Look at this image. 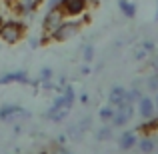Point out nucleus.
Listing matches in <instances>:
<instances>
[{
  "instance_id": "423d86ee",
  "label": "nucleus",
  "mask_w": 158,
  "mask_h": 154,
  "mask_svg": "<svg viewBox=\"0 0 158 154\" xmlns=\"http://www.w3.org/2000/svg\"><path fill=\"white\" fill-rule=\"evenodd\" d=\"M10 82H20V84H34V82L28 80V74L24 70H18V72H8L0 78V84H10Z\"/></svg>"
},
{
  "instance_id": "ddd939ff",
  "label": "nucleus",
  "mask_w": 158,
  "mask_h": 154,
  "mask_svg": "<svg viewBox=\"0 0 158 154\" xmlns=\"http://www.w3.org/2000/svg\"><path fill=\"white\" fill-rule=\"evenodd\" d=\"M110 138H112V124H104V126L96 132V140L106 142V140H110Z\"/></svg>"
},
{
  "instance_id": "aec40b11",
  "label": "nucleus",
  "mask_w": 158,
  "mask_h": 154,
  "mask_svg": "<svg viewBox=\"0 0 158 154\" xmlns=\"http://www.w3.org/2000/svg\"><path fill=\"white\" fill-rule=\"evenodd\" d=\"M154 42H150V40H146V42H142V50L144 52H154Z\"/></svg>"
},
{
  "instance_id": "a211bd4d",
  "label": "nucleus",
  "mask_w": 158,
  "mask_h": 154,
  "mask_svg": "<svg viewBox=\"0 0 158 154\" xmlns=\"http://www.w3.org/2000/svg\"><path fill=\"white\" fill-rule=\"evenodd\" d=\"M68 136L72 140H78L82 136V130H80V126H78V124H72V126L68 128Z\"/></svg>"
},
{
  "instance_id": "412c9836",
  "label": "nucleus",
  "mask_w": 158,
  "mask_h": 154,
  "mask_svg": "<svg viewBox=\"0 0 158 154\" xmlns=\"http://www.w3.org/2000/svg\"><path fill=\"white\" fill-rule=\"evenodd\" d=\"M60 6V0H48V8H56Z\"/></svg>"
},
{
  "instance_id": "7ed1b4c3",
  "label": "nucleus",
  "mask_w": 158,
  "mask_h": 154,
  "mask_svg": "<svg viewBox=\"0 0 158 154\" xmlns=\"http://www.w3.org/2000/svg\"><path fill=\"white\" fill-rule=\"evenodd\" d=\"M90 8V0H60V10L66 18H78Z\"/></svg>"
},
{
  "instance_id": "6ab92c4d",
  "label": "nucleus",
  "mask_w": 158,
  "mask_h": 154,
  "mask_svg": "<svg viewBox=\"0 0 158 154\" xmlns=\"http://www.w3.org/2000/svg\"><path fill=\"white\" fill-rule=\"evenodd\" d=\"M82 56H84V60H86V62H90V60L94 58V48H92V46H86V48H84V54H82Z\"/></svg>"
},
{
  "instance_id": "4468645a",
  "label": "nucleus",
  "mask_w": 158,
  "mask_h": 154,
  "mask_svg": "<svg viewBox=\"0 0 158 154\" xmlns=\"http://www.w3.org/2000/svg\"><path fill=\"white\" fill-rule=\"evenodd\" d=\"M114 112H116V110L110 106V104H108V106H102V108H100V112H98V114H100V120H102L104 124H110V120H112V116H114Z\"/></svg>"
},
{
  "instance_id": "1a4fd4ad",
  "label": "nucleus",
  "mask_w": 158,
  "mask_h": 154,
  "mask_svg": "<svg viewBox=\"0 0 158 154\" xmlns=\"http://www.w3.org/2000/svg\"><path fill=\"white\" fill-rule=\"evenodd\" d=\"M134 144H136V132L126 130V132H122V134H120V138H118V146L122 148V150H130Z\"/></svg>"
},
{
  "instance_id": "9d476101",
  "label": "nucleus",
  "mask_w": 158,
  "mask_h": 154,
  "mask_svg": "<svg viewBox=\"0 0 158 154\" xmlns=\"http://www.w3.org/2000/svg\"><path fill=\"white\" fill-rule=\"evenodd\" d=\"M66 114H68V110L66 108H58V106H54L52 104V108L44 114V118L46 120H52V122H62V120L66 118Z\"/></svg>"
},
{
  "instance_id": "9b49d317",
  "label": "nucleus",
  "mask_w": 158,
  "mask_h": 154,
  "mask_svg": "<svg viewBox=\"0 0 158 154\" xmlns=\"http://www.w3.org/2000/svg\"><path fill=\"white\" fill-rule=\"evenodd\" d=\"M118 8L126 18H134L136 16V6L132 0H118Z\"/></svg>"
},
{
  "instance_id": "cd10ccee",
  "label": "nucleus",
  "mask_w": 158,
  "mask_h": 154,
  "mask_svg": "<svg viewBox=\"0 0 158 154\" xmlns=\"http://www.w3.org/2000/svg\"><path fill=\"white\" fill-rule=\"evenodd\" d=\"M156 18H158V10H156Z\"/></svg>"
},
{
  "instance_id": "5701e85b",
  "label": "nucleus",
  "mask_w": 158,
  "mask_h": 154,
  "mask_svg": "<svg viewBox=\"0 0 158 154\" xmlns=\"http://www.w3.org/2000/svg\"><path fill=\"white\" fill-rule=\"evenodd\" d=\"M150 66H152L154 70H158V56H156V58H152V60H150Z\"/></svg>"
},
{
  "instance_id": "a878e982",
  "label": "nucleus",
  "mask_w": 158,
  "mask_h": 154,
  "mask_svg": "<svg viewBox=\"0 0 158 154\" xmlns=\"http://www.w3.org/2000/svg\"><path fill=\"white\" fill-rule=\"evenodd\" d=\"M154 104H156V106H158V96H156V98H154Z\"/></svg>"
},
{
  "instance_id": "f257e3e1",
  "label": "nucleus",
  "mask_w": 158,
  "mask_h": 154,
  "mask_svg": "<svg viewBox=\"0 0 158 154\" xmlns=\"http://www.w3.org/2000/svg\"><path fill=\"white\" fill-rule=\"evenodd\" d=\"M26 22L20 18H14V16H10V18H6L2 22V26H0V42L8 44V46H14V44H18L20 40L26 36Z\"/></svg>"
},
{
  "instance_id": "6e6552de",
  "label": "nucleus",
  "mask_w": 158,
  "mask_h": 154,
  "mask_svg": "<svg viewBox=\"0 0 158 154\" xmlns=\"http://www.w3.org/2000/svg\"><path fill=\"white\" fill-rule=\"evenodd\" d=\"M136 130H138L142 136H150L152 132H156V130H158V118H156V116L144 118L142 122H140L138 126H136Z\"/></svg>"
},
{
  "instance_id": "39448f33",
  "label": "nucleus",
  "mask_w": 158,
  "mask_h": 154,
  "mask_svg": "<svg viewBox=\"0 0 158 154\" xmlns=\"http://www.w3.org/2000/svg\"><path fill=\"white\" fill-rule=\"evenodd\" d=\"M124 100H130V98H128V90L124 88V86H114V88L110 90V94H108L110 106H120Z\"/></svg>"
},
{
  "instance_id": "f03ea898",
  "label": "nucleus",
  "mask_w": 158,
  "mask_h": 154,
  "mask_svg": "<svg viewBox=\"0 0 158 154\" xmlns=\"http://www.w3.org/2000/svg\"><path fill=\"white\" fill-rule=\"evenodd\" d=\"M82 26H84V24L80 22V18H78V20L76 18H64V22H62L60 26L50 34L52 42H66V40L74 38V36L82 30Z\"/></svg>"
},
{
  "instance_id": "f3484780",
  "label": "nucleus",
  "mask_w": 158,
  "mask_h": 154,
  "mask_svg": "<svg viewBox=\"0 0 158 154\" xmlns=\"http://www.w3.org/2000/svg\"><path fill=\"white\" fill-rule=\"evenodd\" d=\"M148 90L150 92H158V70L148 78Z\"/></svg>"
},
{
  "instance_id": "4be33fe9",
  "label": "nucleus",
  "mask_w": 158,
  "mask_h": 154,
  "mask_svg": "<svg viewBox=\"0 0 158 154\" xmlns=\"http://www.w3.org/2000/svg\"><path fill=\"white\" fill-rule=\"evenodd\" d=\"M30 46H32V48L40 46V38H30Z\"/></svg>"
},
{
  "instance_id": "b1692460",
  "label": "nucleus",
  "mask_w": 158,
  "mask_h": 154,
  "mask_svg": "<svg viewBox=\"0 0 158 154\" xmlns=\"http://www.w3.org/2000/svg\"><path fill=\"white\" fill-rule=\"evenodd\" d=\"M80 102L82 104H88V94H80Z\"/></svg>"
},
{
  "instance_id": "2eb2a0df",
  "label": "nucleus",
  "mask_w": 158,
  "mask_h": 154,
  "mask_svg": "<svg viewBox=\"0 0 158 154\" xmlns=\"http://www.w3.org/2000/svg\"><path fill=\"white\" fill-rule=\"evenodd\" d=\"M50 146H52V150H50V154H72V152L68 150V148H64V146H62L60 142H52Z\"/></svg>"
},
{
  "instance_id": "0eeeda50",
  "label": "nucleus",
  "mask_w": 158,
  "mask_h": 154,
  "mask_svg": "<svg viewBox=\"0 0 158 154\" xmlns=\"http://www.w3.org/2000/svg\"><path fill=\"white\" fill-rule=\"evenodd\" d=\"M138 112H140V116H142V120L144 118H150V116H154V112H156V104L152 98H146V96H142L138 100Z\"/></svg>"
},
{
  "instance_id": "dca6fc26",
  "label": "nucleus",
  "mask_w": 158,
  "mask_h": 154,
  "mask_svg": "<svg viewBox=\"0 0 158 154\" xmlns=\"http://www.w3.org/2000/svg\"><path fill=\"white\" fill-rule=\"evenodd\" d=\"M128 98H130V102H138L140 98H142V90H140L138 86H134L132 90H128Z\"/></svg>"
},
{
  "instance_id": "393cba45",
  "label": "nucleus",
  "mask_w": 158,
  "mask_h": 154,
  "mask_svg": "<svg viewBox=\"0 0 158 154\" xmlns=\"http://www.w3.org/2000/svg\"><path fill=\"white\" fill-rule=\"evenodd\" d=\"M4 4H12V2H18V0H2Z\"/></svg>"
},
{
  "instance_id": "20e7f679",
  "label": "nucleus",
  "mask_w": 158,
  "mask_h": 154,
  "mask_svg": "<svg viewBox=\"0 0 158 154\" xmlns=\"http://www.w3.org/2000/svg\"><path fill=\"white\" fill-rule=\"evenodd\" d=\"M64 18H66V16L62 14L60 6L48 8V10H46V16H44V20H42V32H46V34H52V32L56 30V28L60 26L62 22H64Z\"/></svg>"
},
{
  "instance_id": "f8f14e48",
  "label": "nucleus",
  "mask_w": 158,
  "mask_h": 154,
  "mask_svg": "<svg viewBox=\"0 0 158 154\" xmlns=\"http://www.w3.org/2000/svg\"><path fill=\"white\" fill-rule=\"evenodd\" d=\"M138 148H140L142 154H150L152 150H154V140H152L150 136H142L140 142H138Z\"/></svg>"
},
{
  "instance_id": "bb28decb",
  "label": "nucleus",
  "mask_w": 158,
  "mask_h": 154,
  "mask_svg": "<svg viewBox=\"0 0 158 154\" xmlns=\"http://www.w3.org/2000/svg\"><path fill=\"white\" fill-rule=\"evenodd\" d=\"M40 154H50V152H40Z\"/></svg>"
}]
</instances>
